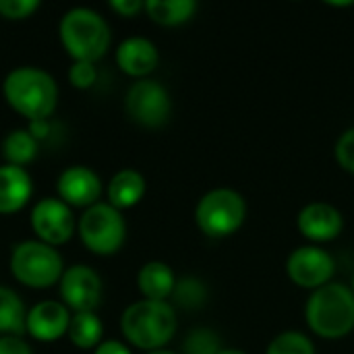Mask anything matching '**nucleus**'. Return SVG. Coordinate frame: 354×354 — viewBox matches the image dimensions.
Here are the masks:
<instances>
[{"label": "nucleus", "instance_id": "nucleus-1", "mask_svg": "<svg viewBox=\"0 0 354 354\" xmlns=\"http://www.w3.org/2000/svg\"><path fill=\"white\" fill-rule=\"evenodd\" d=\"M2 95L27 122L50 120L58 106V83L39 66H17L4 77Z\"/></svg>", "mask_w": 354, "mask_h": 354}, {"label": "nucleus", "instance_id": "nucleus-2", "mask_svg": "<svg viewBox=\"0 0 354 354\" xmlns=\"http://www.w3.org/2000/svg\"><path fill=\"white\" fill-rule=\"evenodd\" d=\"M176 311L168 301H135L120 315V330L127 344L151 353L164 348L176 334Z\"/></svg>", "mask_w": 354, "mask_h": 354}, {"label": "nucleus", "instance_id": "nucleus-3", "mask_svg": "<svg viewBox=\"0 0 354 354\" xmlns=\"http://www.w3.org/2000/svg\"><path fill=\"white\" fill-rule=\"evenodd\" d=\"M58 37L73 62H97L112 44L108 21L89 6L66 10L58 23Z\"/></svg>", "mask_w": 354, "mask_h": 354}, {"label": "nucleus", "instance_id": "nucleus-4", "mask_svg": "<svg viewBox=\"0 0 354 354\" xmlns=\"http://www.w3.org/2000/svg\"><path fill=\"white\" fill-rule=\"evenodd\" d=\"M305 319L313 334L326 340H340L354 330V292L342 282H330L311 292L305 305Z\"/></svg>", "mask_w": 354, "mask_h": 354}, {"label": "nucleus", "instance_id": "nucleus-5", "mask_svg": "<svg viewBox=\"0 0 354 354\" xmlns=\"http://www.w3.org/2000/svg\"><path fill=\"white\" fill-rule=\"evenodd\" d=\"M8 266L12 278L33 290H44L58 284L66 270L60 251L37 239L17 243L10 251Z\"/></svg>", "mask_w": 354, "mask_h": 354}, {"label": "nucleus", "instance_id": "nucleus-6", "mask_svg": "<svg viewBox=\"0 0 354 354\" xmlns=\"http://www.w3.org/2000/svg\"><path fill=\"white\" fill-rule=\"evenodd\" d=\"M77 234L89 253L108 257L122 249L127 241V220L122 212L112 207L108 201H100L83 209L77 220Z\"/></svg>", "mask_w": 354, "mask_h": 354}, {"label": "nucleus", "instance_id": "nucleus-7", "mask_svg": "<svg viewBox=\"0 0 354 354\" xmlns=\"http://www.w3.org/2000/svg\"><path fill=\"white\" fill-rule=\"evenodd\" d=\"M247 218V203L234 189H214L195 207V222L209 239H226L241 230Z\"/></svg>", "mask_w": 354, "mask_h": 354}, {"label": "nucleus", "instance_id": "nucleus-8", "mask_svg": "<svg viewBox=\"0 0 354 354\" xmlns=\"http://www.w3.org/2000/svg\"><path fill=\"white\" fill-rule=\"evenodd\" d=\"M124 110L133 122L145 129H160L170 120L172 100L160 81L141 79L129 87L124 95Z\"/></svg>", "mask_w": 354, "mask_h": 354}, {"label": "nucleus", "instance_id": "nucleus-9", "mask_svg": "<svg viewBox=\"0 0 354 354\" xmlns=\"http://www.w3.org/2000/svg\"><path fill=\"white\" fill-rule=\"evenodd\" d=\"M29 224L37 241L56 249L68 243L77 232V218L73 214V207H68L58 197L39 199L31 207Z\"/></svg>", "mask_w": 354, "mask_h": 354}, {"label": "nucleus", "instance_id": "nucleus-10", "mask_svg": "<svg viewBox=\"0 0 354 354\" xmlns=\"http://www.w3.org/2000/svg\"><path fill=\"white\" fill-rule=\"evenodd\" d=\"M58 290H60V303L71 313H87L100 307L104 284L93 268L77 263L64 270L58 282Z\"/></svg>", "mask_w": 354, "mask_h": 354}, {"label": "nucleus", "instance_id": "nucleus-11", "mask_svg": "<svg viewBox=\"0 0 354 354\" xmlns=\"http://www.w3.org/2000/svg\"><path fill=\"white\" fill-rule=\"evenodd\" d=\"M286 274L299 288L317 290L332 282L336 274V261L326 249L315 245H305L288 255Z\"/></svg>", "mask_w": 354, "mask_h": 354}, {"label": "nucleus", "instance_id": "nucleus-12", "mask_svg": "<svg viewBox=\"0 0 354 354\" xmlns=\"http://www.w3.org/2000/svg\"><path fill=\"white\" fill-rule=\"evenodd\" d=\"M102 191L104 187L97 172L81 164L68 166L66 170L60 172L56 180V197L62 199L68 207L87 209L100 203Z\"/></svg>", "mask_w": 354, "mask_h": 354}, {"label": "nucleus", "instance_id": "nucleus-13", "mask_svg": "<svg viewBox=\"0 0 354 354\" xmlns=\"http://www.w3.org/2000/svg\"><path fill=\"white\" fill-rule=\"evenodd\" d=\"M71 315L60 301H39L27 311L25 334L37 342H56L68 334Z\"/></svg>", "mask_w": 354, "mask_h": 354}, {"label": "nucleus", "instance_id": "nucleus-14", "mask_svg": "<svg viewBox=\"0 0 354 354\" xmlns=\"http://www.w3.org/2000/svg\"><path fill=\"white\" fill-rule=\"evenodd\" d=\"M297 226L305 239L313 243H330L342 234L344 218L338 207L326 201H315L299 212Z\"/></svg>", "mask_w": 354, "mask_h": 354}, {"label": "nucleus", "instance_id": "nucleus-15", "mask_svg": "<svg viewBox=\"0 0 354 354\" xmlns=\"http://www.w3.org/2000/svg\"><path fill=\"white\" fill-rule=\"evenodd\" d=\"M114 58H116V66L124 75L141 81V79H149V75L156 71L160 62V52L151 39L133 35L118 44Z\"/></svg>", "mask_w": 354, "mask_h": 354}, {"label": "nucleus", "instance_id": "nucleus-16", "mask_svg": "<svg viewBox=\"0 0 354 354\" xmlns=\"http://www.w3.org/2000/svg\"><path fill=\"white\" fill-rule=\"evenodd\" d=\"M33 197V178L27 168L0 166V216L21 212Z\"/></svg>", "mask_w": 354, "mask_h": 354}, {"label": "nucleus", "instance_id": "nucleus-17", "mask_svg": "<svg viewBox=\"0 0 354 354\" xmlns=\"http://www.w3.org/2000/svg\"><path fill=\"white\" fill-rule=\"evenodd\" d=\"M145 191H147L145 176L139 170L124 168V170H118L110 178L106 187V197L112 207H116L118 212H124V209L135 207L145 197Z\"/></svg>", "mask_w": 354, "mask_h": 354}, {"label": "nucleus", "instance_id": "nucleus-18", "mask_svg": "<svg viewBox=\"0 0 354 354\" xmlns=\"http://www.w3.org/2000/svg\"><path fill=\"white\" fill-rule=\"evenodd\" d=\"M176 276L164 261H147L137 274V288L147 301H168L174 292Z\"/></svg>", "mask_w": 354, "mask_h": 354}, {"label": "nucleus", "instance_id": "nucleus-19", "mask_svg": "<svg viewBox=\"0 0 354 354\" xmlns=\"http://www.w3.org/2000/svg\"><path fill=\"white\" fill-rule=\"evenodd\" d=\"M66 338L75 348L81 351H95L104 340V324L95 311L87 313H73L71 324H68V334Z\"/></svg>", "mask_w": 354, "mask_h": 354}, {"label": "nucleus", "instance_id": "nucleus-20", "mask_svg": "<svg viewBox=\"0 0 354 354\" xmlns=\"http://www.w3.org/2000/svg\"><path fill=\"white\" fill-rule=\"evenodd\" d=\"M145 12L158 25L176 27L195 17L197 2L195 0H147Z\"/></svg>", "mask_w": 354, "mask_h": 354}, {"label": "nucleus", "instance_id": "nucleus-21", "mask_svg": "<svg viewBox=\"0 0 354 354\" xmlns=\"http://www.w3.org/2000/svg\"><path fill=\"white\" fill-rule=\"evenodd\" d=\"M39 151V141L27 129H12L2 139V158L4 164L27 168Z\"/></svg>", "mask_w": 354, "mask_h": 354}, {"label": "nucleus", "instance_id": "nucleus-22", "mask_svg": "<svg viewBox=\"0 0 354 354\" xmlns=\"http://www.w3.org/2000/svg\"><path fill=\"white\" fill-rule=\"evenodd\" d=\"M25 322L27 309L21 297L10 288L0 286V336H23Z\"/></svg>", "mask_w": 354, "mask_h": 354}, {"label": "nucleus", "instance_id": "nucleus-23", "mask_svg": "<svg viewBox=\"0 0 354 354\" xmlns=\"http://www.w3.org/2000/svg\"><path fill=\"white\" fill-rule=\"evenodd\" d=\"M207 297H209V290H207V284L201 278H197V276L176 278V286H174V292H172V301L180 309L197 311V309H201L207 303Z\"/></svg>", "mask_w": 354, "mask_h": 354}, {"label": "nucleus", "instance_id": "nucleus-24", "mask_svg": "<svg viewBox=\"0 0 354 354\" xmlns=\"http://www.w3.org/2000/svg\"><path fill=\"white\" fill-rule=\"evenodd\" d=\"M266 354H315V346L309 336L288 330L278 334L266 348Z\"/></svg>", "mask_w": 354, "mask_h": 354}, {"label": "nucleus", "instance_id": "nucleus-25", "mask_svg": "<svg viewBox=\"0 0 354 354\" xmlns=\"http://www.w3.org/2000/svg\"><path fill=\"white\" fill-rule=\"evenodd\" d=\"M222 340L209 328H195L187 334L183 342V354H220Z\"/></svg>", "mask_w": 354, "mask_h": 354}, {"label": "nucleus", "instance_id": "nucleus-26", "mask_svg": "<svg viewBox=\"0 0 354 354\" xmlns=\"http://www.w3.org/2000/svg\"><path fill=\"white\" fill-rule=\"evenodd\" d=\"M39 0H0V17L6 21H25L39 10Z\"/></svg>", "mask_w": 354, "mask_h": 354}, {"label": "nucleus", "instance_id": "nucleus-27", "mask_svg": "<svg viewBox=\"0 0 354 354\" xmlns=\"http://www.w3.org/2000/svg\"><path fill=\"white\" fill-rule=\"evenodd\" d=\"M68 83L75 89L87 91L97 83V66L95 62H73L68 68Z\"/></svg>", "mask_w": 354, "mask_h": 354}, {"label": "nucleus", "instance_id": "nucleus-28", "mask_svg": "<svg viewBox=\"0 0 354 354\" xmlns=\"http://www.w3.org/2000/svg\"><path fill=\"white\" fill-rule=\"evenodd\" d=\"M334 153H336V162L340 164V168L354 174V127L346 129L340 135V139L336 141Z\"/></svg>", "mask_w": 354, "mask_h": 354}, {"label": "nucleus", "instance_id": "nucleus-29", "mask_svg": "<svg viewBox=\"0 0 354 354\" xmlns=\"http://www.w3.org/2000/svg\"><path fill=\"white\" fill-rule=\"evenodd\" d=\"M0 354H33L23 336H0Z\"/></svg>", "mask_w": 354, "mask_h": 354}, {"label": "nucleus", "instance_id": "nucleus-30", "mask_svg": "<svg viewBox=\"0 0 354 354\" xmlns=\"http://www.w3.org/2000/svg\"><path fill=\"white\" fill-rule=\"evenodd\" d=\"M110 8L116 12V15H120V17H135V15H139L141 10H145V2H141V0H112L110 2Z\"/></svg>", "mask_w": 354, "mask_h": 354}, {"label": "nucleus", "instance_id": "nucleus-31", "mask_svg": "<svg viewBox=\"0 0 354 354\" xmlns=\"http://www.w3.org/2000/svg\"><path fill=\"white\" fill-rule=\"evenodd\" d=\"M93 354H133L131 353V348H129V344H124V342H118V340H104Z\"/></svg>", "mask_w": 354, "mask_h": 354}, {"label": "nucleus", "instance_id": "nucleus-32", "mask_svg": "<svg viewBox=\"0 0 354 354\" xmlns=\"http://www.w3.org/2000/svg\"><path fill=\"white\" fill-rule=\"evenodd\" d=\"M50 120H33V122H29L27 124V131L41 143L48 135H50Z\"/></svg>", "mask_w": 354, "mask_h": 354}, {"label": "nucleus", "instance_id": "nucleus-33", "mask_svg": "<svg viewBox=\"0 0 354 354\" xmlns=\"http://www.w3.org/2000/svg\"><path fill=\"white\" fill-rule=\"evenodd\" d=\"M220 354H247L245 351H241V348H224Z\"/></svg>", "mask_w": 354, "mask_h": 354}, {"label": "nucleus", "instance_id": "nucleus-34", "mask_svg": "<svg viewBox=\"0 0 354 354\" xmlns=\"http://www.w3.org/2000/svg\"><path fill=\"white\" fill-rule=\"evenodd\" d=\"M145 354H176V353H172V351H168V348H160V351H151V353H145Z\"/></svg>", "mask_w": 354, "mask_h": 354}, {"label": "nucleus", "instance_id": "nucleus-35", "mask_svg": "<svg viewBox=\"0 0 354 354\" xmlns=\"http://www.w3.org/2000/svg\"><path fill=\"white\" fill-rule=\"evenodd\" d=\"M351 290L354 292V276H353V282H351Z\"/></svg>", "mask_w": 354, "mask_h": 354}]
</instances>
